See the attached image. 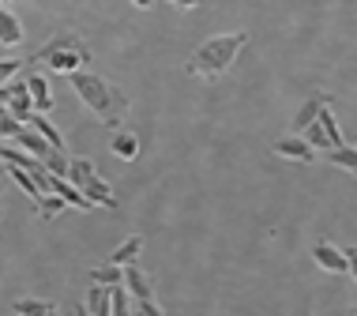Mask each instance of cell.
I'll use <instances>...</instances> for the list:
<instances>
[{
  "mask_svg": "<svg viewBox=\"0 0 357 316\" xmlns=\"http://www.w3.org/2000/svg\"><path fill=\"white\" fill-rule=\"evenodd\" d=\"M68 80H72V91L79 94V102L105 124V128H121V124L128 121V94H124L117 83L102 80V75L86 72V68H75Z\"/></svg>",
  "mask_w": 357,
  "mask_h": 316,
  "instance_id": "obj_1",
  "label": "cell"
},
{
  "mask_svg": "<svg viewBox=\"0 0 357 316\" xmlns=\"http://www.w3.org/2000/svg\"><path fill=\"white\" fill-rule=\"evenodd\" d=\"M245 45H248V34H245V31L207 38V42L188 57V75H192V80H204V83L222 80V75L234 68V61L241 57V50H245Z\"/></svg>",
  "mask_w": 357,
  "mask_h": 316,
  "instance_id": "obj_2",
  "label": "cell"
},
{
  "mask_svg": "<svg viewBox=\"0 0 357 316\" xmlns=\"http://www.w3.org/2000/svg\"><path fill=\"white\" fill-rule=\"evenodd\" d=\"M34 64H45V72H56V75H72L75 68L91 64V45L79 34H56L53 42H45L34 53Z\"/></svg>",
  "mask_w": 357,
  "mask_h": 316,
  "instance_id": "obj_3",
  "label": "cell"
},
{
  "mask_svg": "<svg viewBox=\"0 0 357 316\" xmlns=\"http://www.w3.org/2000/svg\"><path fill=\"white\" fill-rule=\"evenodd\" d=\"M72 181L79 193L91 200L94 207H117V196H113V188H109V181H102L98 177V170H94V162L91 158H83V155H75V158H68V174H64Z\"/></svg>",
  "mask_w": 357,
  "mask_h": 316,
  "instance_id": "obj_4",
  "label": "cell"
},
{
  "mask_svg": "<svg viewBox=\"0 0 357 316\" xmlns=\"http://www.w3.org/2000/svg\"><path fill=\"white\" fill-rule=\"evenodd\" d=\"M121 283H124V290H128L132 305H136L132 313H147V316H158V313H162V309H158V301H154V286H151V279L139 271L136 264H124Z\"/></svg>",
  "mask_w": 357,
  "mask_h": 316,
  "instance_id": "obj_5",
  "label": "cell"
},
{
  "mask_svg": "<svg viewBox=\"0 0 357 316\" xmlns=\"http://www.w3.org/2000/svg\"><path fill=\"white\" fill-rule=\"evenodd\" d=\"M312 260H316V267H324L327 275H350L354 271L350 253H342V248L335 241H327V237H320V241L312 245Z\"/></svg>",
  "mask_w": 357,
  "mask_h": 316,
  "instance_id": "obj_6",
  "label": "cell"
},
{
  "mask_svg": "<svg viewBox=\"0 0 357 316\" xmlns=\"http://www.w3.org/2000/svg\"><path fill=\"white\" fill-rule=\"evenodd\" d=\"M12 143H15V147H23L26 155L42 158V162L53 155V147H50V143H45V140H42V132H38L34 124H19V128H15V136H12Z\"/></svg>",
  "mask_w": 357,
  "mask_h": 316,
  "instance_id": "obj_7",
  "label": "cell"
},
{
  "mask_svg": "<svg viewBox=\"0 0 357 316\" xmlns=\"http://www.w3.org/2000/svg\"><path fill=\"white\" fill-rule=\"evenodd\" d=\"M109 151L117 155L121 162H136L139 158V136L132 128H113V140H109Z\"/></svg>",
  "mask_w": 357,
  "mask_h": 316,
  "instance_id": "obj_8",
  "label": "cell"
},
{
  "mask_svg": "<svg viewBox=\"0 0 357 316\" xmlns=\"http://www.w3.org/2000/svg\"><path fill=\"white\" fill-rule=\"evenodd\" d=\"M275 155H278V158H289V162H316V151L308 147L305 136H297V132L275 143Z\"/></svg>",
  "mask_w": 357,
  "mask_h": 316,
  "instance_id": "obj_9",
  "label": "cell"
},
{
  "mask_svg": "<svg viewBox=\"0 0 357 316\" xmlns=\"http://www.w3.org/2000/svg\"><path fill=\"white\" fill-rule=\"evenodd\" d=\"M8 113L15 121H31L34 105H31V91H26V80H12V94H8Z\"/></svg>",
  "mask_w": 357,
  "mask_h": 316,
  "instance_id": "obj_10",
  "label": "cell"
},
{
  "mask_svg": "<svg viewBox=\"0 0 357 316\" xmlns=\"http://www.w3.org/2000/svg\"><path fill=\"white\" fill-rule=\"evenodd\" d=\"M26 91H31L34 113H50V110H53V91H50V83H45V75H42V72L26 75Z\"/></svg>",
  "mask_w": 357,
  "mask_h": 316,
  "instance_id": "obj_11",
  "label": "cell"
},
{
  "mask_svg": "<svg viewBox=\"0 0 357 316\" xmlns=\"http://www.w3.org/2000/svg\"><path fill=\"white\" fill-rule=\"evenodd\" d=\"M23 42V23L15 19V12H8L0 4V45H19Z\"/></svg>",
  "mask_w": 357,
  "mask_h": 316,
  "instance_id": "obj_12",
  "label": "cell"
},
{
  "mask_svg": "<svg viewBox=\"0 0 357 316\" xmlns=\"http://www.w3.org/2000/svg\"><path fill=\"white\" fill-rule=\"evenodd\" d=\"M26 124H34V128L42 132V140L50 143L53 151H64V136L56 132V124H53L50 117H45V113H31V121H26ZM64 155H68V151H64Z\"/></svg>",
  "mask_w": 357,
  "mask_h": 316,
  "instance_id": "obj_13",
  "label": "cell"
},
{
  "mask_svg": "<svg viewBox=\"0 0 357 316\" xmlns=\"http://www.w3.org/2000/svg\"><path fill=\"white\" fill-rule=\"evenodd\" d=\"M79 313H91V316H105V313H109V286L94 283V286H91V294H86V301H83V309H79Z\"/></svg>",
  "mask_w": 357,
  "mask_h": 316,
  "instance_id": "obj_14",
  "label": "cell"
},
{
  "mask_svg": "<svg viewBox=\"0 0 357 316\" xmlns=\"http://www.w3.org/2000/svg\"><path fill=\"white\" fill-rule=\"evenodd\" d=\"M327 102H331V94H312V98H308V102L301 105V110H297V117H294V132H301L305 124H312V121H316V113H320Z\"/></svg>",
  "mask_w": 357,
  "mask_h": 316,
  "instance_id": "obj_15",
  "label": "cell"
},
{
  "mask_svg": "<svg viewBox=\"0 0 357 316\" xmlns=\"http://www.w3.org/2000/svg\"><path fill=\"white\" fill-rule=\"evenodd\" d=\"M327 162H331V166H342L346 174H354V170H357V151L350 147V143H339V147H327Z\"/></svg>",
  "mask_w": 357,
  "mask_h": 316,
  "instance_id": "obj_16",
  "label": "cell"
},
{
  "mask_svg": "<svg viewBox=\"0 0 357 316\" xmlns=\"http://www.w3.org/2000/svg\"><path fill=\"white\" fill-rule=\"evenodd\" d=\"M139 253H143V237H139V234H132L128 241H121V248L109 256V260L124 267V264H136V260H139Z\"/></svg>",
  "mask_w": 357,
  "mask_h": 316,
  "instance_id": "obj_17",
  "label": "cell"
},
{
  "mask_svg": "<svg viewBox=\"0 0 357 316\" xmlns=\"http://www.w3.org/2000/svg\"><path fill=\"white\" fill-rule=\"evenodd\" d=\"M12 309L19 316H50V313H56V305L53 301H42V298H15Z\"/></svg>",
  "mask_w": 357,
  "mask_h": 316,
  "instance_id": "obj_18",
  "label": "cell"
},
{
  "mask_svg": "<svg viewBox=\"0 0 357 316\" xmlns=\"http://www.w3.org/2000/svg\"><path fill=\"white\" fill-rule=\"evenodd\" d=\"M109 313H113V316L132 313V298H128V290H124V283H113V286H109Z\"/></svg>",
  "mask_w": 357,
  "mask_h": 316,
  "instance_id": "obj_19",
  "label": "cell"
},
{
  "mask_svg": "<svg viewBox=\"0 0 357 316\" xmlns=\"http://www.w3.org/2000/svg\"><path fill=\"white\" fill-rule=\"evenodd\" d=\"M64 207H68V204H64L56 193H50V188H45L42 200H38V218H53V215H61Z\"/></svg>",
  "mask_w": 357,
  "mask_h": 316,
  "instance_id": "obj_20",
  "label": "cell"
},
{
  "mask_svg": "<svg viewBox=\"0 0 357 316\" xmlns=\"http://www.w3.org/2000/svg\"><path fill=\"white\" fill-rule=\"evenodd\" d=\"M121 275H124V267L109 260V264H98V267H94L91 279H94V283H102V286H113V283H121Z\"/></svg>",
  "mask_w": 357,
  "mask_h": 316,
  "instance_id": "obj_21",
  "label": "cell"
},
{
  "mask_svg": "<svg viewBox=\"0 0 357 316\" xmlns=\"http://www.w3.org/2000/svg\"><path fill=\"white\" fill-rule=\"evenodd\" d=\"M19 68H23L19 61H0V83H12Z\"/></svg>",
  "mask_w": 357,
  "mask_h": 316,
  "instance_id": "obj_22",
  "label": "cell"
},
{
  "mask_svg": "<svg viewBox=\"0 0 357 316\" xmlns=\"http://www.w3.org/2000/svg\"><path fill=\"white\" fill-rule=\"evenodd\" d=\"M8 94H12V83H0V105H8Z\"/></svg>",
  "mask_w": 357,
  "mask_h": 316,
  "instance_id": "obj_23",
  "label": "cell"
},
{
  "mask_svg": "<svg viewBox=\"0 0 357 316\" xmlns=\"http://www.w3.org/2000/svg\"><path fill=\"white\" fill-rule=\"evenodd\" d=\"M173 4H177V8H181V12H188V8H196V4H199V0H173Z\"/></svg>",
  "mask_w": 357,
  "mask_h": 316,
  "instance_id": "obj_24",
  "label": "cell"
},
{
  "mask_svg": "<svg viewBox=\"0 0 357 316\" xmlns=\"http://www.w3.org/2000/svg\"><path fill=\"white\" fill-rule=\"evenodd\" d=\"M136 8H154V0H132Z\"/></svg>",
  "mask_w": 357,
  "mask_h": 316,
  "instance_id": "obj_25",
  "label": "cell"
},
{
  "mask_svg": "<svg viewBox=\"0 0 357 316\" xmlns=\"http://www.w3.org/2000/svg\"><path fill=\"white\" fill-rule=\"evenodd\" d=\"M0 4H12V0H0Z\"/></svg>",
  "mask_w": 357,
  "mask_h": 316,
  "instance_id": "obj_26",
  "label": "cell"
},
{
  "mask_svg": "<svg viewBox=\"0 0 357 316\" xmlns=\"http://www.w3.org/2000/svg\"><path fill=\"white\" fill-rule=\"evenodd\" d=\"M166 4H173V0H166Z\"/></svg>",
  "mask_w": 357,
  "mask_h": 316,
  "instance_id": "obj_27",
  "label": "cell"
}]
</instances>
